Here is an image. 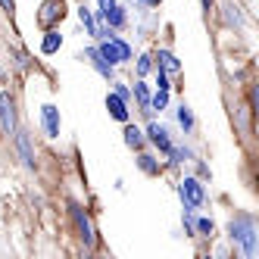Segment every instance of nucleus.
I'll list each match as a JSON object with an SVG mask.
<instances>
[{"label":"nucleus","mask_w":259,"mask_h":259,"mask_svg":"<svg viewBox=\"0 0 259 259\" xmlns=\"http://www.w3.org/2000/svg\"><path fill=\"white\" fill-rule=\"evenodd\" d=\"M100 57L103 60H109V66L113 63H125V60H132V47H128L125 41H119V38H103V47H100Z\"/></svg>","instance_id":"2"},{"label":"nucleus","mask_w":259,"mask_h":259,"mask_svg":"<svg viewBox=\"0 0 259 259\" xmlns=\"http://www.w3.org/2000/svg\"><path fill=\"white\" fill-rule=\"evenodd\" d=\"M125 144H128V147H141V144H144V135L138 132L135 125H128V128H125Z\"/></svg>","instance_id":"14"},{"label":"nucleus","mask_w":259,"mask_h":259,"mask_svg":"<svg viewBox=\"0 0 259 259\" xmlns=\"http://www.w3.org/2000/svg\"><path fill=\"white\" fill-rule=\"evenodd\" d=\"M41 119H44V132H47L50 138H57V135H60V109L47 103V106L41 109Z\"/></svg>","instance_id":"6"},{"label":"nucleus","mask_w":259,"mask_h":259,"mask_svg":"<svg viewBox=\"0 0 259 259\" xmlns=\"http://www.w3.org/2000/svg\"><path fill=\"white\" fill-rule=\"evenodd\" d=\"M141 169L153 175V172H156V162H153V156H141Z\"/></svg>","instance_id":"20"},{"label":"nucleus","mask_w":259,"mask_h":259,"mask_svg":"<svg viewBox=\"0 0 259 259\" xmlns=\"http://www.w3.org/2000/svg\"><path fill=\"white\" fill-rule=\"evenodd\" d=\"M144 4H147V7H156V4H159V0H144Z\"/></svg>","instance_id":"26"},{"label":"nucleus","mask_w":259,"mask_h":259,"mask_svg":"<svg viewBox=\"0 0 259 259\" xmlns=\"http://www.w3.org/2000/svg\"><path fill=\"white\" fill-rule=\"evenodd\" d=\"M72 219H75V225H78V231H81V237H84V244L91 247V244H94V228H91V219L84 215L81 206H72Z\"/></svg>","instance_id":"5"},{"label":"nucleus","mask_w":259,"mask_h":259,"mask_svg":"<svg viewBox=\"0 0 259 259\" xmlns=\"http://www.w3.org/2000/svg\"><path fill=\"white\" fill-rule=\"evenodd\" d=\"M178 122H181V128L188 132V128L194 125V119H191V109L188 106H178Z\"/></svg>","instance_id":"18"},{"label":"nucleus","mask_w":259,"mask_h":259,"mask_svg":"<svg viewBox=\"0 0 259 259\" xmlns=\"http://www.w3.org/2000/svg\"><path fill=\"white\" fill-rule=\"evenodd\" d=\"M116 94H119L122 100H128V88H125V84H119V88H116Z\"/></svg>","instance_id":"24"},{"label":"nucleus","mask_w":259,"mask_h":259,"mask_svg":"<svg viewBox=\"0 0 259 259\" xmlns=\"http://www.w3.org/2000/svg\"><path fill=\"white\" fill-rule=\"evenodd\" d=\"M0 125H4L7 135L16 132V113H13V97L10 94H0Z\"/></svg>","instance_id":"4"},{"label":"nucleus","mask_w":259,"mask_h":259,"mask_svg":"<svg viewBox=\"0 0 259 259\" xmlns=\"http://www.w3.org/2000/svg\"><path fill=\"white\" fill-rule=\"evenodd\" d=\"M0 7H4L7 13H13V0H0Z\"/></svg>","instance_id":"25"},{"label":"nucleus","mask_w":259,"mask_h":259,"mask_svg":"<svg viewBox=\"0 0 259 259\" xmlns=\"http://www.w3.org/2000/svg\"><path fill=\"white\" fill-rule=\"evenodd\" d=\"M63 0H47V4H44V10H41V22L44 25H50L53 19H60V16H63Z\"/></svg>","instance_id":"9"},{"label":"nucleus","mask_w":259,"mask_h":259,"mask_svg":"<svg viewBox=\"0 0 259 259\" xmlns=\"http://www.w3.org/2000/svg\"><path fill=\"white\" fill-rule=\"evenodd\" d=\"M138 72H141V75H147V72H150V57H141V60H138Z\"/></svg>","instance_id":"21"},{"label":"nucleus","mask_w":259,"mask_h":259,"mask_svg":"<svg viewBox=\"0 0 259 259\" xmlns=\"http://www.w3.org/2000/svg\"><path fill=\"white\" fill-rule=\"evenodd\" d=\"M225 10H228V19H231V22H237V25H240V13H237V7H231V4H228V7H225Z\"/></svg>","instance_id":"22"},{"label":"nucleus","mask_w":259,"mask_h":259,"mask_svg":"<svg viewBox=\"0 0 259 259\" xmlns=\"http://www.w3.org/2000/svg\"><path fill=\"white\" fill-rule=\"evenodd\" d=\"M106 109H109V116H113V119L128 122V106H125V100H122L119 94H109V97H106Z\"/></svg>","instance_id":"8"},{"label":"nucleus","mask_w":259,"mask_h":259,"mask_svg":"<svg viewBox=\"0 0 259 259\" xmlns=\"http://www.w3.org/2000/svg\"><path fill=\"white\" fill-rule=\"evenodd\" d=\"M203 7H209V0H203Z\"/></svg>","instance_id":"27"},{"label":"nucleus","mask_w":259,"mask_h":259,"mask_svg":"<svg viewBox=\"0 0 259 259\" xmlns=\"http://www.w3.org/2000/svg\"><path fill=\"white\" fill-rule=\"evenodd\" d=\"M78 16H81V22H84V28H88V34H94L97 38V22H94V16H91V10H78Z\"/></svg>","instance_id":"15"},{"label":"nucleus","mask_w":259,"mask_h":259,"mask_svg":"<svg viewBox=\"0 0 259 259\" xmlns=\"http://www.w3.org/2000/svg\"><path fill=\"white\" fill-rule=\"evenodd\" d=\"M147 135H150V141H153V144L159 147L162 153H169V150H172V141H169V132H165L162 125H150V128H147Z\"/></svg>","instance_id":"7"},{"label":"nucleus","mask_w":259,"mask_h":259,"mask_svg":"<svg viewBox=\"0 0 259 259\" xmlns=\"http://www.w3.org/2000/svg\"><path fill=\"white\" fill-rule=\"evenodd\" d=\"M181 200H184V209H200V203H203V184L197 178H184L181 181Z\"/></svg>","instance_id":"3"},{"label":"nucleus","mask_w":259,"mask_h":259,"mask_svg":"<svg viewBox=\"0 0 259 259\" xmlns=\"http://www.w3.org/2000/svg\"><path fill=\"white\" fill-rule=\"evenodd\" d=\"M231 237L237 240L240 247H244V256H247V259L256 256V225H253V219H247V215L234 219V222H231Z\"/></svg>","instance_id":"1"},{"label":"nucleus","mask_w":259,"mask_h":259,"mask_svg":"<svg viewBox=\"0 0 259 259\" xmlns=\"http://www.w3.org/2000/svg\"><path fill=\"white\" fill-rule=\"evenodd\" d=\"M165 103H169V91H162V88H159V91H156V97L150 100V109H162Z\"/></svg>","instance_id":"17"},{"label":"nucleus","mask_w":259,"mask_h":259,"mask_svg":"<svg viewBox=\"0 0 259 259\" xmlns=\"http://www.w3.org/2000/svg\"><path fill=\"white\" fill-rule=\"evenodd\" d=\"M97 4H100V16H103L106 10H113V7H116V0H97Z\"/></svg>","instance_id":"23"},{"label":"nucleus","mask_w":259,"mask_h":259,"mask_svg":"<svg viewBox=\"0 0 259 259\" xmlns=\"http://www.w3.org/2000/svg\"><path fill=\"white\" fill-rule=\"evenodd\" d=\"M135 97H138V103H141L144 113H153V109H150V94H147V84H144V81L135 84Z\"/></svg>","instance_id":"11"},{"label":"nucleus","mask_w":259,"mask_h":259,"mask_svg":"<svg viewBox=\"0 0 259 259\" xmlns=\"http://www.w3.org/2000/svg\"><path fill=\"white\" fill-rule=\"evenodd\" d=\"M88 60H94V69L100 72V75H106V78L113 75V66H109V63L100 57V50H94V47H91V50H88Z\"/></svg>","instance_id":"10"},{"label":"nucleus","mask_w":259,"mask_h":259,"mask_svg":"<svg viewBox=\"0 0 259 259\" xmlns=\"http://www.w3.org/2000/svg\"><path fill=\"white\" fill-rule=\"evenodd\" d=\"M19 150H22V159L31 165V162H34V156H31V144H28V135H25V132L19 135Z\"/></svg>","instance_id":"16"},{"label":"nucleus","mask_w":259,"mask_h":259,"mask_svg":"<svg viewBox=\"0 0 259 259\" xmlns=\"http://www.w3.org/2000/svg\"><path fill=\"white\" fill-rule=\"evenodd\" d=\"M60 44H63L60 34H57V31H47V38H44L41 50H44V53H53V50H60Z\"/></svg>","instance_id":"13"},{"label":"nucleus","mask_w":259,"mask_h":259,"mask_svg":"<svg viewBox=\"0 0 259 259\" xmlns=\"http://www.w3.org/2000/svg\"><path fill=\"white\" fill-rule=\"evenodd\" d=\"M194 228H197L200 234H212V222H209V219H200V222H194Z\"/></svg>","instance_id":"19"},{"label":"nucleus","mask_w":259,"mask_h":259,"mask_svg":"<svg viewBox=\"0 0 259 259\" xmlns=\"http://www.w3.org/2000/svg\"><path fill=\"white\" fill-rule=\"evenodd\" d=\"M159 66H162V72H178V69H181L178 60L172 57L169 50H159Z\"/></svg>","instance_id":"12"}]
</instances>
